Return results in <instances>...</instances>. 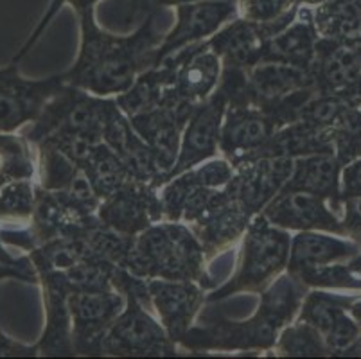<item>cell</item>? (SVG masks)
Wrapping results in <instances>:
<instances>
[{"instance_id":"cell-1","label":"cell","mask_w":361,"mask_h":359,"mask_svg":"<svg viewBox=\"0 0 361 359\" xmlns=\"http://www.w3.org/2000/svg\"><path fill=\"white\" fill-rule=\"evenodd\" d=\"M160 11L149 13L139 28L117 36L97 25L94 8L80 13L81 44L75 63L63 72L65 81L99 97H116L157 63L166 32L159 28Z\"/></svg>"},{"instance_id":"cell-2","label":"cell","mask_w":361,"mask_h":359,"mask_svg":"<svg viewBox=\"0 0 361 359\" xmlns=\"http://www.w3.org/2000/svg\"><path fill=\"white\" fill-rule=\"evenodd\" d=\"M310 288L284 272L261 293L259 308L250 318L234 320L205 302L180 347L189 352H270L279 332L297 318Z\"/></svg>"},{"instance_id":"cell-3","label":"cell","mask_w":361,"mask_h":359,"mask_svg":"<svg viewBox=\"0 0 361 359\" xmlns=\"http://www.w3.org/2000/svg\"><path fill=\"white\" fill-rule=\"evenodd\" d=\"M209 261L211 259L191 226L162 219L137 233L121 268L140 279L195 281L209 291Z\"/></svg>"},{"instance_id":"cell-4","label":"cell","mask_w":361,"mask_h":359,"mask_svg":"<svg viewBox=\"0 0 361 359\" xmlns=\"http://www.w3.org/2000/svg\"><path fill=\"white\" fill-rule=\"evenodd\" d=\"M114 288L126 296L123 309L103 340V355L117 358H173L178 355V345L171 341L147 298L146 279L131 275L117 266Z\"/></svg>"},{"instance_id":"cell-5","label":"cell","mask_w":361,"mask_h":359,"mask_svg":"<svg viewBox=\"0 0 361 359\" xmlns=\"http://www.w3.org/2000/svg\"><path fill=\"white\" fill-rule=\"evenodd\" d=\"M291 236L288 230L271 225L262 214L254 216L241 237L238 268L228 281L207 293V302H223L239 293H262L290 261Z\"/></svg>"},{"instance_id":"cell-6","label":"cell","mask_w":361,"mask_h":359,"mask_svg":"<svg viewBox=\"0 0 361 359\" xmlns=\"http://www.w3.org/2000/svg\"><path fill=\"white\" fill-rule=\"evenodd\" d=\"M110 103L111 97H99L83 88L65 83L49 99L35 123L22 130V135L32 146L58 131L103 138L104 118Z\"/></svg>"},{"instance_id":"cell-7","label":"cell","mask_w":361,"mask_h":359,"mask_svg":"<svg viewBox=\"0 0 361 359\" xmlns=\"http://www.w3.org/2000/svg\"><path fill=\"white\" fill-rule=\"evenodd\" d=\"M234 166L225 157L211 158L167 180L159 189L164 219L191 225L211 207L216 193L231 182Z\"/></svg>"},{"instance_id":"cell-8","label":"cell","mask_w":361,"mask_h":359,"mask_svg":"<svg viewBox=\"0 0 361 359\" xmlns=\"http://www.w3.org/2000/svg\"><path fill=\"white\" fill-rule=\"evenodd\" d=\"M65 83L63 72L45 79H25L16 61L0 68V133H16L35 123Z\"/></svg>"},{"instance_id":"cell-9","label":"cell","mask_w":361,"mask_h":359,"mask_svg":"<svg viewBox=\"0 0 361 359\" xmlns=\"http://www.w3.org/2000/svg\"><path fill=\"white\" fill-rule=\"evenodd\" d=\"M72 345L75 355H103V340L126 308V296L110 291L71 293Z\"/></svg>"},{"instance_id":"cell-10","label":"cell","mask_w":361,"mask_h":359,"mask_svg":"<svg viewBox=\"0 0 361 359\" xmlns=\"http://www.w3.org/2000/svg\"><path fill=\"white\" fill-rule=\"evenodd\" d=\"M277 130H281V126L268 111L254 107L245 99L228 101L223 118L219 151L235 167L252 160Z\"/></svg>"},{"instance_id":"cell-11","label":"cell","mask_w":361,"mask_h":359,"mask_svg":"<svg viewBox=\"0 0 361 359\" xmlns=\"http://www.w3.org/2000/svg\"><path fill=\"white\" fill-rule=\"evenodd\" d=\"M151 309L166 329L171 341L180 347L196 316L207 302V289L195 281L146 279Z\"/></svg>"},{"instance_id":"cell-12","label":"cell","mask_w":361,"mask_h":359,"mask_svg":"<svg viewBox=\"0 0 361 359\" xmlns=\"http://www.w3.org/2000/svg\"><path fill=\"white\" fill-rule=\"evenodd\" d=\"M226 107H228V97L221 88H216L211 97L192 110L182 135L178 160L171 173L167 174V180L180 173H185L218 154Z\"/></svg>"},{"instance_id":"cell-13","label":"cell","mask_w":361,"mask_h":359,"mask_svg":"<svg viewBox=\"0 0 361 359\" xmlns=\"http://www.w3.org/2000/svg\"><path fill=\"white\" fill-rule=\"evenodd\" d=\"M235 16V0H198L176 6V22L164 36V42L157 51L155 65L189 45L209 39Z\"/></svg>"},{"instance_id":"cell-14","label":"cell","mask_w":361,"mask_h":359,"mask_svg":"<svg viewBox=\"0 0 361 359\" xmlns=\"http://www.w3.org/2000/svg\"><path fill=\"white\" fill-rule=\"evenodd\" d=\"M166 61L173 67L169 97L180 103L198 107L214 94L221 81L223 61L207 39L175 52Z\"/></svg>"},{"instance_id":"cell-15","label":"cell","mask_w":361,"mask_h":359,"mask_svg":"<svg viewBox=\"0 0 361 359\" xmlns=\"http://www.w3.org/2000/svg\"><path fill=\"white\" fill-rule=\"evenodd\" d=\"M195 108L169 97L162 107L130 117L131 126L135 128L137 133L155 154L157 167L164 176V183L178 160L183 130Z\"/></svg>"},{"instance_id":"cell-16","label":"cell","mask_w":361,"mask_h":359,"mask_svg":"<svg viewBox=\"0 0 361 359\" xmlns=\"http://www.w3.org/2000/svg\"><path fill=\"white\" fill-rule=\"evenodd\" d=\"M291 171L293 158L262 157L246 160L235 166L234 176L225 185V190L252 216H257L284 189Z\"/></svg>"},{"instance_id":"cell-17","label":"cell","mask_w":361,"mask_h":359,"mask_svg":"<svg viewBox=\"0 0 361 359\" xmlns=\"http://www.w3.org/2000/svg\"><path fill=\"white\" fill-rule=\"evenodd\" d=\"M97 216L104 225L126 236H137L164 219L159 187L130 178L121 189L101 202Z\"/></svg>"},{"instance_id":"cell-18","label":"cell","mask_w":361,"mask_h":359,"mask_svg":"<svg viewBox=\"0 0 361 359\" xmlns=\"http://www.w3.org/2000/svg\"><path fill=\"white\" fill-rule=\"evenodd\" d=\"M38 272V284L44 291L45 329L38 340L40 355H75L72 345L71 286L61 269L35 264Z\"/></svg>"},{"instance_id":"cell-19","label":"cell","mask_w":361,"mask_h":359,"mask_svg":"<svg viewBox=\"0 0 361 359\" xmlns=\"http://www.w3.org/2000/svg\"><path fill=\"white\" fill-rule=\"evenodd\" d=\"M262 216L275 226L288 232L320 230L345 236L341 217L331 209L326 197L302 190H281L262 209ZM347 237V236H345Z\"/></svg>"},{"instance_id":"cell-20","label":"cell","mask_w":361,"mask_h":359,"mask_svg":"<svg viewBox=\"0 0 361 359\" xmlns=\"http://www.w3.org/2000/svg\"><path fill=\"white\" fill-rule=\"evenodd\" d=\"M103 140L116 151L126 166L133 180L149 183L153 187L164 185V176L157 167L155 154L144 142V138L131 126V121L121 107L117 99L111 97L106 118L103 126Z\"/></svg>"},{"instance_id":"cell-21","label":"cell","mask_w":361,"mask_h":359,"mask_svg":"<svg viewBox=\"0 0 361 359\" xmlns=\"http://www.w3.org/2000/svg\"><path fill=\"white\" fill-rule=\"evenodd\" d=\"M35 212L31 232L36 248L58 237L83 236L85 230L97 219V214H87L60 190H51L36 182Z\"/></svg>"},{"instance_id":"cell-22","label":"cell","mask_w":361,"mask_h":359,"mask_svg":"<svg viewBox=\"0 0 361 359\" xmlns=\"http://www.w3.org/2000/svg\"><path fill=\"white\" fill-rule=\"evenodd\" d=\"M252 219L254 216L223 187L216 193L211 207L189 226L198 236L209 259H212L239 241Z\"/></svg>"},{"instance_id":"cell-23","label":"cell","mask_w":361,"mask_h":359,"mask_svg":"<svg viewBox=\"0 0 361 359\" xmlns=\"http://www.w3.org/2000/svg\"><path fill=\"white\" fill-rule=\"evenodd\" d=\"M311 74L318 92L343 94L349 90L361 79V39H318Z\"/></svg>"},{"instance_id":"cell-24","label":"cell","mask_w":361,"mask_h":359,"mask_svg":"<svg viewBox=\"0 0 361 359\" xmlns=\"http://www.w3.org/2000/svg\"><path fill=\"white\" fill-rule=\"evenodd\" d=\"M341 169L343 164L334 151L293 158V171L282 190H302L326 197L331 209L340 216L343 210L340 183Z\"/></svg>"},{"instance_id":"cell-25","label":"cell","mask_w":361,"mask_h":359,"mask_svg":"<svg viewBox=\"0 0 361 359\" xmlns=\"http://www.w3.org/2000/svg\"><path fill=\"white\" fill-rule=\"evenodd\" d=\"M268 36L261 24L235 16L226 22L216 35L207 39L212 51L221 58L223 67L250 71L262 61Z\"/></svg>"},{"instance_id":"cell-26","label":"cell","mask_w":361,"mask_h":359,"mask_svg":"<svg viewBox=\"0 0 361 359\" xmlns=\"http://www.w3.org/2000/svg\"><path fill=\"white\" fill-rule=\"evenodd\" d=\"M318 39L320 36L314 25L313 9L306 4H300L297 18L284 31L271 36L266 42L262 61H277V63L311 71L317 58Z\"/></svg>"},{"instance_id":"cell-27","label":"cell","mask_w":361,"mask_h":359,"mask_svg":"<svg viewBox=\"0 0 361 359\" xmlns=\"http://www.w3.org/2000/svg\"><path fill=\"white\" fill-rule=\"evenodd\" d=\"M343 237L345 236L320 232V230L295 232V236H291L290 261L286 272L300 275L310 269L333 264L360 253V243Z\"/></svg>"},{"instance_id":"cell-28","label":"cell","mask_w":361,"mask_h":359,"mask_svg":"<svg viewBox=\"0 0 361 359\" xmlns=\"http://www.w3.org/2000/svg\"><path fill=\"white\" fill-rule=\"evenodd\" d=\"M36 180L25 178L8 183L0 190V232L8 246H16L25 253L36 248L31 232L35 212Z\"/></svg>"},{"instance_id":"cell-29","label":"cell","mask_w":361,"mask_h":359,"mask_svg":"<svg viewBox=\"0 0 361 359\" xmlns=\"http://www.w3.org/2000/svg\"><path fill=\"white\" fill-rule=\"evenodd\" d=\"M171 83H173V67L169 61L164 59L159 65L144 71L126 92L116 95L117 104L128 117L155 110L169 99Z\"/></svg>"},{"instance_id":"cell-30","label":"cell","mask_w":361,"mask_h":359,"mask_svg":"<svg viewBox=\"0 0 361 359\" xmlns=\"http://www.w3.org/2000/svg\"><path fill=\"white\" fill-rule=\"evenodd\" d=\"M313 20L320 38L361 39V0H327L317 6Z\"/></svg>"},{"instance_id":"cell-31","label":"cell","mask_w":361,"mask_h":359,"mask_svg":"<svg viewBox=\"0 0 361 359\" xmlns=\"http://www.w3.org/2000/svg\"><path fill=\"white\" fill-rule=\"evenodd\" d=\"M81 169L88 176L92 187H94L97 196L101 197V202L110 194L116 193L117 189H121L131 178L119 154L111 150L104 140H101L94 147V151H92Z\"/></svg>"},{"instance_id":"cell-32","label":"cell","mask_w":361,"mask_h":359,"mask_svg":"<svg viewBox=\"0 0 361 359\" xmlns=\"http://www.w3.org/2000/svg\"><path fill=\"white\" fill-rule=\"evenodd\" d=\"M36 151L22 131L0 133V190L16 180H36Z\"/></svg>"},{"instance_id":"cell-33","label":"cell","mask_w":361,"mask_h":359,"mask_svg":"<svg viewBox=\"0 0 361 359\" xmlns=\"http://www.w3.org/2000/svg\"><path fill=\"white\" fill-rule=\"evenodd\" d=\"M275 355L284 358H322L329 355L326 338L318 329L304 320L295 318L291 324L279 332L277 343L274 347Z\"/></svg>"},{"instance_id":"cell-34","label":"cell","mask_w":361,"mask_h":359,"mask_svg":"<svg viewBox=\"0 0 361 359\" xmlns=\"http://www.w3.org/2000/svg\"><path fill=\"white\" fill-rule=\"evenodd\" d=\"M353 298L340 295H331L322 288H311L302 300L297 318L313 325L326 336L334 327L336 320L353 304Z\"/></svg>"},{"instance_id":"cell-35","label":"cell","mask_w":361,"mask_h":359,"mask_svg":"<svg viewBox=\"0 0 361 359\" xmlns=\"http://www.w3.org/2000/svg\"><path fill=\"white\" fill-rule=\"evenodd\" d=\"M298 276L307 288H322V289H334V288H350L361 289V255L349 257L343 261L333 262V264L320 266V268L304 272Z\"/></svg>"},{"instance_id":"cell-36","label":"cell","mask_w":361,"mask_h":359,"mask_svg":"<svg viewBox=\"0 0 361 359\" xmlns=\"http://www.w3.org/2000/svg\"><path fill=\"white\" fill-rule=\"evenodd\" d=\"M83 237L94 255L116 266L124 264L133 241H135V236H126V233L117 232L116 229L104 225L99 216L85 230Z\"/></svg>"},{"instance_id":"cell-37","label":"cell","mask_w":361,"mask_h":359,"mask_svg":"<svg viewBox=\"0 0 361 359\" xmlns=\"http://www.w3.org/2000/svg\"><path fill=\"white\" fill-rule=\"evenodd\" d=\"M117 266L90 255L68 269H61L67 276L72 293L75 291H110L114 288V275Z\"/></svg>"},{"instance_id":"cell-38","label":"cell","mask_w":361,"mask_h":359,"mask_svg":"<svg viewBox=\"0 0 361 359\" xmlns=\"http://www.w3.org/2000/svg\"><path fill=\"white\" fill-rule=\"evenodd\" d=\"M235 2H238V15L255 24L277 20L279 16L300 4L298 0H235Z\"/></svg>"},{"instance_id":"cell-39","label":"cell","mask_w":361,"mask_h":359,"mask_svg":"<svg viewBox=\"0 0 361 359\" xmlns=\"http://www.w3.org/2000/svg\"><path fill=\"white\" fill-rule=\"evenodd\" d=\"M361 332V325L354 320L353 316L343 312L336 320L334 327L327 332L326 338L327 348H329V355H341V352L345 351Z\"/></svg>"},{"instance_id":"cell-40","label":"cell","mask_w":361,"mask_h":359,"mask_svg":"<svg viewBox=\"0 0 361 359\" xmlns=\"http://www.w3.org/2000/svg\"><path fill=\"white\" fill-rule=\"evenodd\" d=\"M97 2H101V0H52L49 11L45 13V16H44V18H42V22H40V24H38V28H36L35 31H32V35L29 36L27 42H25V44L22 45L20 51L16 52L15 58H13V61H16V63H20V59L24 58V56L27 54L29 51H31L32 45H35L36 42L40 39V36L44 35V31H45V29H47V25L51 24V20L54 18V15H56V13H58V9H60L61 6H63V4H71L72 8H74L75 11H78V15H80V13L85 11V9L94 8V6H96Z\"/></svg>"},{"instance_id":"cell-41","label":"cell","mask_w":361,"mask_h":359,"mask_svg":"<svg viewBox=\"0 0 361 359\" xmlns=\"http://www.w3.org/2000/svg\"><path fill=\"white\" fill-rule=\"evenodd\" d=\"M341 225L353 241H361V196L343 197V210H341Z\"/></svg>"},{"instance_id":"cell-42","label":"cell","mask_w":361,"mask_h":359,"mask_svg":"<svg viewBox=\"0 0 361 359\" xmlns=\"http://www.w3.org/2000/svg\"><path fill=\"white\" fill-rule=\"evenodd\" d=\"M341 196H361V157L354 158L341 169Z\"/></svg>"},{"instance_id":"cell-43","label":"cell","mask_w":361,"mask_h":359,"mask_svg":"<svg viewBox=\"0 0 361 359\" xmlns=\"http://www.w3.org/2000/svg\"><path fill=\"white\" fill-rule=\"evenodd\" d=\"M40 355L38 345H24L6 336L0 329V358H32Z\"/></svg>"},{"instance_id":"cell-44","label":"cell","mask_w":361,"mask_h":359,"mask_svg":"<svg viewBox=\"0 0 361 359\" xmlns=\"http://www.w3.org/2000/svg\"><path fill=\"white\" fill-rule=\"evenodd\" d=\"M6 279H15V281L25 282V284H38V272H36L35 264L27 262L22 266H11V264H2L0 262V281Z\"/></svg>"},{"instance_id":"cell-45","label":"cell","mask_w":361,"mask_h":359,"mask_svg":"<svg viewBox=\"0 0 361 359\" xmlns=\"http://www.w3.org/2000/svg\"><path fill=\"white\" fill-rule=\"evenodd\" d=\"M0 262L2 264H11V266H22L31 262V257L29 255H15L8 250V245L2 239V232H0Z\"/></svg>"},{"instance_id":"cell-46","label":"cell","mask_w":361,"mask_h":359,"mask_svg":"<svg viewBox=\"0 0 361 359\" xmlns=\"http://www.w3.org/2000/svg\"><path fill=\"white\" fill-rule=\"evenodd\" d=\"M189 2H198V0H144V15L160 11L166 8H176L180 4H189Z\"/></svg>"},{"instance_id":"cell-47","label":"cell","mask_w":361,"mask_h":359,"mask_svg":"<svg viewBox=\"0 0 361 359\" xmlns=\"http://www.w3.org/2000/svg\"><path fill=\"white\" fill-rule=\"evenodd\" d=\"M116 2L121 8L126 9V20H137L139 16L144 15V0H116Z\"/></svg>"},{"instance_id":"cell-48","label":"cell","mask_w":361,"mask_h":359,"mask_svg":"<svg viewBox=\"0 0 361 359\" xmlns=\"http://www.w3.org/2000/svg\"><path fill=\"white\" fill-rule=\"evenodd\" d=\"M341 355H361V332L356 340H354L353 343L345 348V351L341 352Z\"/></svg>"},{"instance_id":"cell-49","label":"cell","mask_w":361,"mask_h":359,"mask_svg":"<svg viewBox=\"0 0 361 359\" xmlns=\"http://www.w3.org/2000/svg\"><path fill=\"white\" fill-rule=\"evenodd\" d=\"M349 312H350V316H353L354 320H356L357 324L361 325V298H360V300H354L353 304H350Z\"/></svg>"},{"instance_id":"cell-50","label":"cell","mask_w":361,"mask_h":359,"mask_svg":"<svg viewBox=\"0 0 361 359\" xmlns=\"http://www.w3.org/2000/svg\"><path fill=\"white\" fill-rule=\"evenodd\" d=\"M324 2H327V0H302V4H306V6H318V4H324Z\"/></svg>"},{"instance_id":"cell-51","label":"cell","mask_w":361,"mask_h":359,"mask_svg":"<svg viewBox=\"0 0 361 359\" xmlns=\"http://www.w3.org/2000/svg\"><path fill=\"white\" fill-rule=\"evenodd\" d=\"M298 2H300V4H302V0H298Z\"/></svg>"}]
</instances>
